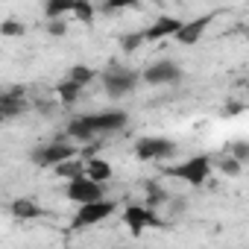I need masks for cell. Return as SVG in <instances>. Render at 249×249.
I'll list each match as a JSON object with an SVG mask.
<instances>
[{
  "mask_svg": "<svg viewBox=\"0 0 249 249\" xmlns=\"http://www.w3.org/2000/svg\"><path fill=\"white\" fill-rule=\"evenodd\" d=\"M30 106L33 103L27 100V88L12 85V88L3 91V97H0V117H3V120H15L24 111H30Z\"/></svg>",
  "mask_w": 249,
  "mask_h": 249,
  "instance_id": "10",
  "label": "cell"
},
{
  "mask_svg": "<svg viewBox=\"0 0 249 249\" xmlns=\"http://www.w3.org/2000/svg\"><path fill=\"white\" fill-rule=\"evenodd\" d=\"M68 33V24H65V18H47V36H53V38H62Z\"/></svg>",
  "mask_w": 249,
  "mask_h": 249,
  "instance_id": "26",
  "label": "cell"
},
{
  "mask_svg": "<svg viewBox=\"0 0 249 249\" xmlns=\"http://www.w3.org/2000/svg\"><path fill=\"white\" fill-rule=\"evenodd\" d=\"M0 33H3V38H24L27 27L15 18H3V24H0Z\"/></svg>",
  "mask_w": 249,
  "mask_h": 249,
  "instance_id": "22",
  "label": "cell"
},
{
  "mask_svg": "<svg viewBox=\"0 0 249 249\" xmlns=\"http://www.w3.org/2000/svg\"><path fill=\"white\" fill-rule=\"evenodd\" d=\"M9 214H12L15 220H38V217H47V211H44L33 196H18V199H12Z\"/></svg>",
  "mask_w": 249,
  "mask_h": 249,
  "instance_id": "13",
  "label": "cell"
},
{
  "mask_svg": "<svg viewBox=\"0 0 249 249\" xmlns=\"http://www.w3.org/2000/svg\"><path fill=\"white\" fill-rule=\"evenodd\" d=\"M68 76L85 88V85H91V82L97 79V71H94V68H88V65H73V68L68 71Z\"/></svg>",
  "mask_w": 249,
  "mask_h": 249,
  "instance_id": "20",
  "label": "cell"
},
{
  "mask_svg": "<svg viewBox=\"0 0 249 249\" xmlns=\"http://www.w3.org/2000/svg\"><path fill=\"white\" fill-rule=\"evenodd\" d=\"M114 202H108L106 196L103 199H94V202H79V211H76V217H73V226L76 229H88V226H97V223H103V220H108L111 214H114Z\"/></svg>",
  "mask_w": 249,
  "mask_h": 249,
  "instance_id": "8",
  "label": "cell"
},
{
  "mask_svg": "<svg viewBox=\"0 0 249 249\" xmlns=\"http://www.w3.org/2000/svg\"><path fill=\"white\" fill-rule=\"evenodd\" d=\"M249 108V100H243V97H234V100H229L226 106H223V117H237V114H243Z\"/></svg>",
  "mask_w": 249,
  "mask_h": 249,
  "instance_id": "23",
  "label": "cell"
},
{
  "mask_svg": "<svg viewBox=\"0 0 249 249\" xmlns=\"http://www.w3.org/2000/svg\"><path fill=\"white\" fill-rule=\"evenodd\" d=\"M231 94L234 97H249V76H240L231 82Z\"/></svg>",
  "mask_w": 249,
  "mask_h": 249,
  "instance_id": "27",
  "label": "cell"
},
{
  "mask_svg": "<svg viewBox=\"0 0 249 249\" xmlns=\"http://www.w3.org/2000/svg\"><path fill=\"white\" fill-rule=\"evenodd\" d=\"M79 150H76V144L71 141V138H59V141H50V144H41V147H36L33 153H30V161L36 164V167H56V164H62V161H68V159H73Z\"/></svg>",
  "mask_w": 249,
  "mask_h": 249,
  "instance_id": "4",
  "label": "cell"
},
{
  "mask_svg": "<svg viewBox=\"0 0 249 249\" xmlns=\"http://www.w3.org/2000/svg\"><path fill=\"white\" fill-rule=\"evenodd\" d=\"M71 15L79 24H94V3H91V0H76V6H73Z\"/></svg>",
  "mask_w": 249,
  "mask_h": 249,
  "instance_id": "21",
  "label": "cell"
},
{
  "mask_svg": "<svg viewBox=\"0 0 249 249\" xmlns=\"http://www.w3.org/2000/svg\"><path fill=\"white\" fill-rule=\"evenodd\" d=\"M117 9H138V0H103V12H117Z\"/></svg>",
  "mask_w": 249,
  "mask_h": 249,
  "instance_id": "25",
  "label": "cell"
},
{
  "mask_svg": "<svg viewBox=\"0 0 249 249\" xmlns=\"http://www.w3.org/2000/svg\"><path fill=\"white\" fill-rule=\"evenodd\" d=\"M103 185H106V182H97V179H91V176H76V179L68 182L65 194H68L71 202H94V199H103V196H106Z\"/></svg>",
  "mask_w": 249,
  "mask_h": 249,
  "instance_id": "9",
  "label": "cell"
},
{
  "mask_svg": "<svg viewBox=\"0 0 249 249\" xmlns=\"http://www.w3.org/2000/svg\"><path fill=\"white\" fill-rule=\"evenodd\" d=\"M176 141L170 138H141L135 144V159L138 161H167L176 156Z\"/></svg>",
  "mask_w": 249,
  "mask_h": 249,
  "instance_id": "6",
  "label": "cell"
},
{
  "mask_svg": "<svg viewBox=\"0 0 249 249\" xmlns=\"http://www.w3.org/2000/svg\"><path fill=\"white\" fill-rule=\"evenodd\" d=\"M85 176H91V179H97V182H108L111 179V164L108 161H103V159H85Z\"/></svg>",
  "mask_w": 249,
  "mask_h": 249,
  "instance_id": "16",
  "label": "cell"
},
{
  "mask_svg": "<svg viewBox=\"0 0 249 249\" xmlns=\"http://www.w3.org/2000/svg\"><path fill=\"white\" fill-rule=\"evenodd\" d=\"M231 33H234V36H240L243 41H249V24H240V27H234Z\"/></svg>",
  "mask_w": 249,
  "mask_h": 249,
  "instance_id": "28",
  "label": "cell"
},
{
  "mask_svg": "<svg viewBox=\"0 0 249 249\" xmlns=\"http://www.w3.org/2000/svg\"><path fill=\"white\" fill-rule=\"evenodd\" d=\"M211 161H214V167L223 173V176H229V179H234V176H240V170H243V161H237L229 150H223V153H214L211 156Z\"/></svg>",
  "mask_w": 249,
  "mask_h": 249,
  "instance_id": "14",
  "label": "cell"
},
{
  "mask_svg": "<svg viewBox=\"0 0 249 249\" xmlns=\"http://www.w3.org/2000/svg\"><path fill=\"white\" fill-rule=\"evenodd\" d=\"M53 170H56L62 179H68V182H71V179H76V176H85V161H76V156H73V159H68V161H62V164H56Z\"/></svg>",
  "mask_w": 249,
  "mask_h": 249,
  "instance_id": "18",
  "label": "cell"
},
{
  "mask_svg": "<svg viewBox=\"0 0 249 249\" xmlns=\"http://www.w3.org/2000/svg\"><path fill=\"white\" fill-rule=\"evenodd\" d=\"M182 73H185V71H182L179 62L164 59V62H153L150 68H144V71H141V79H144L147 85L159 88V85H173V82H179Z\"/></svg>",
  "mask_w": 249,
  "mask_h": 249,
  "instance_id": "7",
  "label": "cell"
},
{
  "mask_svg": "<svg viewBox=\"0 0 249 249\" xmlns=\"http://www.w3.org/2000/svg\"><path fill=\"white\" fill-rule=\"evenodd\" d=\"M100 82H103V91L111 97V100H123L126 94H132L138 85H141V73L126 68V65H117V62H108L106 71L100 73Z\"/></svg>",
  "mask_w": 249,
  "mask_h": 249,
  "instance_id": "2",
  "label": "cell"
},
{
  "mask_svg": "<svg viewBox=\"0 0 249 249\" xmlns=\"http://www.w3.org/2000/svg\"><path fill=\"white\" fill-rule=\"evenodd\" d=\"M211 170H214V161H211V156H205V153H202V156H191V159H185V161H179V164L164 167V176H170V179H179V182H188V185L199 188V185H205V182H208Z\"/></svg>",
  "mask_w": 249,
  "mask_h": 249,
  "instance_id": "3",
  "label": "cell"
},
{
  "mask_svg": "<svg viewBox=\"0 0 249 249\" xmlns=\"http://www.w3.org/2000/svg\"><path fill=\"white\" fill-rule=\"evenodd\" d=\"M182 24L185 21H179V18H173V15H159L147 30H144V36H147V41H161V38H173L179 30H182Z\"/></svg>",
  "mask_w": 249,
  "mask_h": 249,
  "instance_id": "12",
  "label": "cell"
},
{
  "mask_svg": "<svg viewBox=\"0 0 249 249\" xmlns=\"http://www.w3.org/2000/svg\"><path fill=\"white\" fill-rule=\"evenodd\" d=\"M144 41H147L144 30H138V33H126V36H120V50H123V53H135V50L144 47Z\"/></svg>",
  "mask_w": 249,
  "mask_h": 249,
  "instance_id": "19",
  "label": "cell"
},
{
  "mask_svg": "<svg viewBox=\"0 0 249 249\" xmlns=\"http://www.w3.org/2000/svg\"><path fill=\"white\" fill-rule=\"evenodd\" d=\"M226 150H229L237 161L249 164V141H229V144H226Z\"/></svg>",
  "mask_w": 249,
  "mask_h": 249,
  "instance_id": "24",
  "label": "cell"
},
{
  "mask_svg": "<svg viewBox=\"0 0 249 249\" xmlns=\"http://www.w3.org/2000/svg\"><path fill=\"white\" fill-rule=\"evenodd\" d=\"M123 223L129 226L132 234H141L144 229H164L167 223L156 214V208H150L147 202H132L123 208Z\"/></svg>",
  "mask_w": 249,
  "mask_h": 249,
  "instance_id": "5",
  "label": "cell"
},
{
  "mask_svg": "<svg viewBox=\"0 0 249 249\" xmlns=\"http://www.w3.org/2000/svg\"><path fill=\"white\" fill-rule=\"evenodd\" d=\"M76 6V0H44V18H65Z\"/></svg>",
  "mask_w": 249,
  "mask_h": 249,
  "instance_id": "17",
  "label": "cell"
},
{
  "mask_svg": "<svg viewBox=\"0 0 249 249\" xmlns=\"http://www.w3.org/2000/svg\"><path fill=\"white\" fill-rule=\"evenodd\" d=\"M214 18H217V12H205V15H199V18H191V21L182 24V30H179L173 38H176L179 44H188V47H191V44H196V41L205 36V30L214 24Z\"/></svg>",
  "mask_w": 249,
  "mask_h": 249,
  "instance_id": "11",
  "label": "cell"
},
{
  "mask_svg": "<svg viewBox=\"0 0 249 249\" xmlns=\"http://www.w3.org/2000/svg\"><path fill=\"white\" fill-rule=\"evenodd\" d=\"M129 123V114L123 108H114V111H100V114H82V117H73L68 123L65 135L71 141H94V138H103V135H111V132H120L123 126Z\"/></svg>",
  "mask_w": 249,
  "mask_h": 249,
  "instance_id": "1",
  "label": "cell"
},
{
  "mask_svg": "<svg viewBox=\"0 0 249 249\" xmlns=\"http://www.w3.org/2000/svg\"><path fill=\"white\" fill-rule=\"evenodd\" d=\"M79 91H82V85H79V82H73L71 76H65V79L56 85V97H59V103H62V106H73V103L79 100Z\"/></svg>",
  "mask_w": 249,
  "mask_h": 249,
  "instance_id": "15",
  "label": "cell"
}]
</instances>
